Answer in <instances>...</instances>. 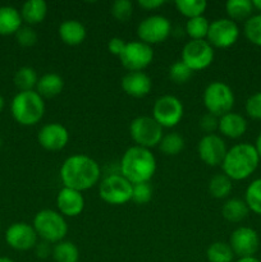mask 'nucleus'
<instances>
[{"instance_id":"bb28decb","label":"nucleus","mask_w":261,"mask_h":262,"mask_svg":"<svg viewBox=\"0 0 261 262\" xmlns=\"http://www.w3.org/2000/svg\"><path fill=\"white\" fill-rule=\"evenodd\" d=\"M51 257L55 262H78L79 250L71 241H61L53 246Z\"/></svg>"},{"instance_id":"de8ad7c7","label":"nucleus","mask_w":261,"mask_h":262,"mask_svg":"<svg viewBox=\"0 0 261 262\" xmlns=\"http://www.w3.org/2000/svg\"><path fill=\"white\" fill-rule=\"evenodd\" d=\"M252 4H253V8L257 10H260V13H261V0H253Z\"/></svg>"},{"instance_id":"dca6fc26","label":"nucleus","mask_w":261,"mask_h":262,"mask_svg":"<svg viewBox=\"0 0 261 262\" xmlns=\"http://www.w3.org/2000/svg\"><path fill=\"white\" fill-rule=\"evenodd\" d=\"M227 145L223 137L217 135H205L197 145L200 160L209 166L222 165L227 155Z\"/></svg>"},{"instance_id":"c9c22d12","label":"nucleus","mask_w":261,"mask_h":262,"mask_svg":"<svg viewBox=\"0 0 261 262\" xmlns=\"http://www.w3.org/2000/svg\"><path fill=\"white\" fill-rule=\"evenodd\" d=\"M193 71L182 60H177L169 67L168 77L176 84H184L191 79Z\"/></svg>"},{"instance_id":"4468645a","label":"nucleus","mask_w":261,"mask_h":262,"mask_svg":"<svg viewBox=\"0 0 261 262\" xmlns=\"http://www.w3.org/2000/svg\"><path fill=\"white\" fill-rule=\"evenodd\" d=\"M5 242L15 251L33 250L38 242V235L28 223L18 222L9 225L5 232Z\"/></svg>"},{"instance_id":"ddd939ff","label":"nucleus","mask_w":261,"mask_h":262,"mask_svg":"<svg viewBox=\"0 0 261 262\" xmlns=\"http://www.w3.org/2000/svg\"><path fill=\"white\" fill-rule=\"evenodd\" d=\"M240 37V27L229 18H219L210 23L206 41L216 49H228Z\"/></svg>"},{"instance_id":"9d476101","label":"nucleus","mask_w":261,"mask_h":262,"mask_svg":"<svg viewBox=\"0 0 261 262\" xmlns=\"http://www.w3.org/2000/svg\"><path fill=\"white\" fill-rule=\"evenodd\" d=\"M214 56V48L206 40H189L183 46L181 60L192 71L197 72L211 66Z\"/></svg>"},{"instance_id":"39448f33","label":"nucleus","mask_w":261,"mask_h":262,"mask_svg":"<svg viewBox=\"0 0 261 262\" xmlns=\"http://www.w3.org/2000/svg\"><path fill=\"white\" fill-rule=\"evenodd\" d=\"M32 227L37 233L38 238L49 242L50 245L61 242L68 234V224L66 217L55 210L45 209L38 211L33 217Z\"/></svg>"},{"instance_id":"58836bf2","label":"nucleus","mask_w":261,"mask_h":262,"mask_svg":"<svg viewBox=\"0 0 261 262\" xmlns=\"http://www.w3.org/2000/svg\"><path fill=\"white\" fill-rule=\"evenodd\" d=\"M15 40L23 48H31L38 40V35L31 26H22L15 33Z\"/></svg>"},{"instance_id":"ea45409f","label":"nucleus","mask_w":261,"mask_h":262,"mask_svg":"<svg viewBox=\"0 0 261 262\" xmlns=\"http://www.w3.org/2000/svg\"><path fill=\"white\" fill-rule=\"evenodd\" d=\"M246 113L255 120H261V91L251 95L245 105Z\"/></svg>"},{"instance_id":"6e6552de","label":"nucleus","mask_w":261,"mask_h":262,"mask_svg":"<svg viewBox=\"0 0 261 262\" xmlns=\"http://www.w3.org/2000/svg\"><path fill=\"white\" fill-rule=\"evenodd\" d=\"M129 135L136 146L153 148L159 146L163 138V128L158 124L153 117L141 115L135 118L129 124Z\"/></svg>"},{"instance_id":"c756f323","label":"nucleus","mask_w":261,"mask_h":262,"mask_svg":"<svg viewBox=\"0 0 261 262\" xmlns=\"http://www.w3.org/2000/svg\"><path fill=\"white\" fill-rule=\"evenodd\" d=\"M159 150L161 154L166 156H177L181 154L184 148V138L179 133L171 132L168 135H164L159 143Z\"/></svg>"},{"instance_id":"6ab92c4d","label":"nucleus","mask_w":261,"mask_h":262,"mask_svg":"<svg viewBox=\"0 0 261 262\" xmlns=\"http://www.w3.org/2000/svg\"><path fill=\"white\" fill-rule=\"evenodd\" d=\"M122 89L128 96L141 99L150 94L153 81L145 72H128L122 78Z\"/></svg>"},{"instance_id":"2f4dec72","label":"nucleus","mask_w":261,"mask_h":262,"mask_svg":"<svg viewBox=\"0 0 261 262\" xmlns=\"http://www.w3.org/2000/svg\"><path fill=\"white\" fill-rule=\"evenodd\" d=\"M176 8L187 19H191L204 15L207 3L205 0H177Z\"/></svg>"},{"instance_id":"e433bc0d","label":"nucleus","mask_w":261,"mask_h":262,"mask_svg":"<svg viewBox=\"0 0 261 262\" xmlns=\"http://www.w3.org/2000/svg\"><path fill=\"white\" fill-rule=\"evenodd\" d=\"M110 13L119 22H127L133 14V4L130 0H115L110 7Z\"/></svg>"},{"instance_id":"f257e3e1","label":"nucleus","mask_w":261,"mask_h":262,"mask_svg":"<svg viewBox=\"0 0 261 262\" xmlns=\"http://www.w3.org/2000/svg\"><path fill=\"white\" fill-rule=\"evenodd\" d=\"M100 174L101 170L97 161L83 154L68 156L59 170L63 186L79 192L87 191L97 184Z\"/></svg>"},{"instance_id":"c85d7f7f","label":"nucleus","mask_w":261,"mask_h":262,"mask_svg":"<svg viewBox=\"0 0 261 262\" xmlns=\"http://www.w3.org/2000/svg\"><path fill=\"white\" fill-rule=\"evenodd\" d=\"M38 76L36 71L31 67H22L14 74V84L19 92L33 91L37 84Z\"/></svg>"},{"instance_id":"a19ab883","label":"nucleus","mask_w":261,"mask_h":262,"mask_svg":"<svg viewBox=\"0 0 261 262\" xmlns=\"http://www.w3.org/2000/svg\"><path fill=\"white\" fill-rule=\"evenodd\" d=\"M217 125H219V118L215 115L206 113L202 115L199 120V127L205 135H214L217 130Z\"/></svg>"},{"instance_id":"7ed1b4c3","label":"nucleus","mask_w":261,"mask_h":262,"mask_svg":"<svg viewBox=\"0 0 261 262\" xmlns=\"http://www.w3.org/2000/svg\"><path fill=\"white\" fill-rule=\"evenodd\" d=\"M258 163L260 158L255 146L247 142L237 143L227 151L222 169L232 181H243L255 173Z\"/></svg>"},{"instance_id":"79ce46f5","label":"nucleus","mask_w":261,"mask_h":262,"mask_svg":"<svg viewBox=\"0 0 261 262\" xmlns=\"http://www.w3.org/2000/svg\"><path fill=\"white\" fill-rule=\"evenodd\" d=\"M125 45H127V42H125L123 38L112 37L107 41V50H109V53L113 54V55L120 56L123 51H124Z\"/></svg>"},{"instance_id":"49530a36","label":"nucleus","mask_w":261,"mask_h":262,"mask_svg":"<svg viewBox=\"0 0 261 262\" xmlns=\"http://www.w3.org/2000/svg\"><path fill=\"white\" fill-rule=\"evenodd\" d=\"M235 262H261L258 258H256L255 256L253 257H242V258H238Z\"/></svg>"},{"instance_id":"f03ea898","label":"nucleus","mask_w":261,"mask_h":262,"mask_svg":"<svg viewBox=\"0 0 261 262\" xmlns=\"http://www.w3.org/2000/svg\"><path fill=\"white\" fill-rule=\"evenodd\" d=\"M156 171V159L151 150L130 146L120 159V174L132 184L147 183Z\"/></svg>"},{"instance_id":"412c9836","label":"nucleus","mask_w":261,"mask_h":262,"mask_svg":"<svg viewBox=\"0 0 261 262\" xmlns=\"http://www.w3.org/2000/svg\"><path fill=\"white\" fill-rule=\"evenodd\" d=\"M59 37L66 45L78 46L86 40V27L77 19H67L59 26Z\"/></svg>"},{"instance_id":"20e7f679","label":"nucleus","mask_w":261,"mask_h":262,"mask_svg":"<svg viewBox=\"0 0 261 262\" xmlns=\"http://www.w3.org/2000/svg\"><path fill=\"white\" fill-rule=\"evenodd\" d=\"M10 113L18 124L32 127L42 119L45 114V101L35 90L18 92L10 104Z\"/></svg>"},{"instance_id":"0eeeda50","label":"nucleus","mask_w":261,"mask_h":262,"mask_svg":"<svg viewBox=\"0 0 261 262\" xmlns=\"http://www.w3.org/2000/svg\"><path fill=\"white\" fill-rule=\"evenodd\" d=\"M133 184L122 174H110L105 177L99 186V196L106 204L119 206L132 201Z\"/></svg>"},{"instance_id":"72a5a7b5","label":"nucleus","mask_w":261,"mask_h":262,"mask_svg":"<svg viewBox=\"0 0 261 262\" xmlns=\"http://www.w3.org/2000/svg\"><path fill=\"white\" fill-rule=\"evenodd\" d=\"M245 202L250 211L261 215V178L255 179L248 184L245 193Z\"/></svg>"},{"instance_id":"f704fd0d","label":"nucleus","mask_w":261,"mask_h":262,"mask_svg":"<svg viewBox=\"0 0 261 262\" xmlns=\"http://www.w3.org/2000/svg\"><path fill=\"white\" fill-rule=\"evenodd\" d=\"M246 38L256 46H261V13L251 15L243 27Z\"/></svg>"},{"instance_id":"a18cd8bd","label":"nucleus","mask_w":261,"mask_h":262,"mask_svg":"<svg viewBox=\"0 0 261 262\" xmlns=\"http://www.w3.org/2000/svg\"><path fill=\"white\" fill-rule=\"evenodd\" d=\"M253 146H255L256 151H257V154H258V158H260V160H261V132L258 133L257 138H256V143Z\"/></svg>"},{"instance_id":"1a4fd4ad","label":"nucleus","mask_w":261,"mask_h":262,"mask_svg":"<svg viewBox=\"0 0 261 262\" xmlns=\"http://www.w3.org/2000/svg\"><path fill=\"white\" fill-rule=\"evenodd\" d=\"M184 107L181 100L171 95L159 97L153 107V118L161 128H173L181 123Z\"/></svg>"},{"instance_id":"a878e982","label":"nucleus","mask_w":261,"mask_h":262,"mask_svg":"<svg viewBox=\"0 0 261 262\" xmlns=\"http://www.w3.org/2000/svg\"><path fill=\"white\" fill-rule=\"evenodd\" d=\"M253 4L251 0H229L225 4V12H227L229 19L233 22H240V20H247L252 15Z\"/></svg>"},{"instance_id":"a211bd4d","label":"nucleus","mask_w":261,"mask_h":262,"mask_svg":"<svg viewBox=\"0 0 261 262\" xmlns=\"http://www.w3.org/2000/svg\"><path fill=\"white\" fill-rule=\"evenodd\" d=\"M56 207L64 217L78 216L84 209L83 194L76 189L63 187L56 196Z\"/></svg>"},{"instance_id":"4be33fe9","label":"nucleus","mask_w":261,"mask_h":262,"mask_svg":"<svg viewBox=\"0 0 261 262\" xmlns=\"http://www.w3.org/2000/svg\"><path fill=\"white\" fill-rule=\"evenodd\" d=\"M64 89V81L59 74L45 73L38 78L35 91L42 99H53L61 94Z\"/></svg>"},{"instance_id":"393cba45","label":"nucleus","mask_w":261,"mask_h":262,"mask_svg":"<svg viewBox=\"0 0 261 262\" xmlns=\"http://www.w3.org/2000/svg\"><path fill=\"white\" fill-rule=\"evenodd\" d=\"M248 214H250V209L245 200L229 199L224 202L222 207L223 217L229 223L243 222L248 216Z\"/></svg>"},{"instance_id":"4c0bfd02","label":"nucleus","mask_w":261,"mask_h":262,"mask_svg":"<svg viewBox=\"0 0 261 262\" xmlns=\"http://www.w3.org/2000/svg\"><path fill=\"white\" fill-rule=\"evenodd\" d=\"M153 199V187L150 183L133 184L132 201L137 205H146Z\"/></svg>"},{"instance_id":"37998d69","label":"nucleus","mask_w":261,"mask_h":262,"mask_svg":"<svg viewBox=\"0 0 261 262\" xmlns=\"http://www.w3.org/2000/svg\"><path fill=\"white\" fill-rule=\"evenodd\" d=\"M35 255L36 257L40 258V260H45L49 256H51L53 253V247L49 242H45V241H41V242H37V245L35 246Z\"/></svg>"},{"instance_id":"473e14b6","label":"nucleus","mask_w":261,"mask_h":262,"mask_svg":"<svg viewBox=\"0 0 261 262\" xmlns=\"http://www.w3.org/2000/svg\"><path fill=\"white\" fill-rule=\"evenodd\" d=\"M210 22L206 17L191 18L186 22V33L191 40H206Z\"/></svg>"},{"instance_id":"2eb2a0df","label":"nucleus","mask_w":261,"mask_h":262,"mask_svg":"<svg viewBox=\"0 0 261 262\" xmlns=\"http://www.w3.org/2000/svg\"><path fill=\"white\" fill-rule=\"evenodd\" d=\"M229 246L234 256L253 257L260 247V238L257 232L250 227H240L233 230L229 238Z\"/></svg>"},{"instance_id":"f3484780","label":"nucleus","mask_w":261,"mask_h":262,"mask_svg":"<svg viewBox=\"0 0 261 262\" xmlns=\"http://www.w3.org/2000/svg\"><path fill=\"white\" fill-rule=\"evenodd\" d=\"M37 141L48 151H60L68 145L69 132L60 123H48L38 130Z\"/></svg>"},{"instance_id":"5701e85b","label":"nucleus","mask_w":261,"mask_h":262,"mask_svg":"<svg viewBox=\"0 0 261 262\" xmlns=\"http://www.w3.org/2000/svg\"><path fill=\"white\" fill-rule=\"evenodd\" d=\"M22 23L19 10L10 5L0 7V36L15 35L22 27Z\"/></svg>"},{"instance_id":"7c9ffc66","label":"nucleus","mask_w":261,"mask_h":262,"mask_svg":"<svg viewBox=\"0 0 261 262\" xmlns=\"http://www.w3.org/2000/svg\"><path fill=\"white\" fill-rule=\"evenodd\" d=\"M206 258L209 262H233L234 253L229 243L214 242L207 247Z\"/></svg>"},{"instance_id":"423d86ee","label":"nucleus","mask_w":261,"mask_h":262,"mask_svg":"<svg viewBox=\"0 0 261 262\" xmlns=\"http://www.w3.org/2000/svg\"><path fill=\"white\" fill-rule=\"evenodd\" d=\"M202 101L207 113L220 118L232 112L234 106V92L222 81H214L209 83L202 94Z\"/></svg>"},{"instance_id":"c03bdc74","label":"nucleus","mask_w":261,"mask_h":262,"mask_svg":"<svg viewBox=\"0 0 261 262\" xmlns=\"http://www.w3.org/2000/svg\"><path fill=\"white\" fill-rule=\"evenodd\" d=\"M164 4V0H138V5L145 10H156Z\"/></svg>"},{"instance_id":"f8f14e48","label":"nucleus","mask_w":261,"mask_h":262,"mask_svg":"<svg viewBox=\"0 0 261 262\" xmlns=\"http://www.w3.org/2000/svg\"><path fill=\"white\" fill-rule=\"evenodd\" d=\"M119 59L128 72H143L154 60L153 46L142 41H130L127 42Z\"/></svg>"},{"instance_id":"b1692460","label":"nucleus","mask_w":261,"mask_h":262,"mask_svg":"<svg viewBox=\"0 0 261 262\" xmlns=\"http://www.w3.org/2000/svg\"><path fill=\"white\" fill-rule=\"evenodd\" d=\"M23 22L27 26L38 25L44 22L48 15V4L44 0H28L22 5L19 10Z\"/></svg>"},{"instance_id":"8fccbe9b","label":"nucleus","mask_w":261,"mask_h":262,"mask_svg":"<svg viewBox=\"0 0 261 262\" xmlns=\"http://www.w3.org/2000/svg\"><path fill=\"white\" fill-rule=\"evenodd\" d=\"M0 262H15V261H13L12 258H8V257H0Z\"/></svg>"},{"instance_id":"09e8293b","label":"nucleus","mask_w":261,"mask_h":262,"mask_svg":"<svg viewBox=\"0 0 261 262\" xmlns=\"http://www.w3.org/2000/svg\"><path fill=\"white\" fill-rule=\"evenodd\" d=\"M3 109H4V99H3V96L0 95V113H2Z\"/></svg>"},{"instance_id":"aec40b11","label":"nucleus","mask_w":261,"mask_h":262,"mask_svg":"<svg viewBox=\"0 0 261 262\" xmlns=\"http://www.w3.org/2000/svg\"><path fill=\"white\" fill-rule=\"evenodd\" d=\"M247 120L245 117L238 113H228L223 117L219 118V125H217V130L222 133V136L232 140H237L241 138L247 130Z\"/></svg>"},{"instance_id":"9b49d317","label":"nucleus","mask_w":261,"mask_h":262,"mask_svg":"<svg viewBox=\"0 0 261 262\" xmlns=\"http://www.w3.org/2000/svg\"><path fill=\"white\" fill-rule=\"evenodd\" d=\"M170 20L164 15L154 14L146 17L137 26V36L140 41L150 46L165 41L170 36Z\"/></svg>"},{"instance_id":"cd10ccee","label":"nucleus","mask_w":261,"mask_h":262,"mask_svg":"<svg viewBox=\"0 0 261 262\" xmlns=\"http://www.w3.org/2000/svg\"><path fill=\"white\" fill-rule=\"evenodd\" d=\"M233 189V181L224 173L216 174L209 182V193L217 200L227 199Z\"/></svg>"}]
</instances>
